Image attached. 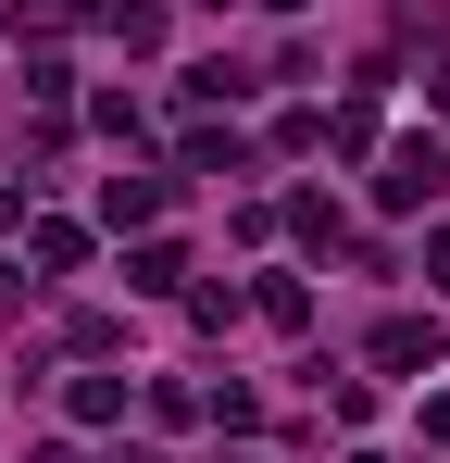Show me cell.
Segmentation results:
<instances>
[{
    "label": "cell",
    "mask_w": 450,
    "mask_h": 463,
    "mask_svg": "<svg viewBox=\"0 0 450 463\" xmlns=\"http://www.w3.org/2000/svg\"><path fill=\"white\" fill-rule=\"evenodd\" d=\"M438 188H450V151H438V138H400L388 175H375V201H388V213H413V201H438Z\"/></svg>",
    "instance_id": "1"
},
{
    "label": "cell",
    "mask_w": 450,
    "mask_h": 463,
    "mask_svg": "<svg viewBox=\"0 0 450 463\" xmlns=\"http://www.w3.org/2000/svg\"><path fill=\"white\" fill-rule=\"evenodd\" d=\"M126 288H138V301H175V288H188V250H175V238H150L138 263H126Z\"/></svg>",
    "instance_id": "3"
},
{
    "label": "cell",
    "mask_w": 450,
    "mask_h": 463,
    "mask_svg": "<svg viewBox=\"0 0 450 463\" xmlns=\"http://www.w3.org/2000/svg\"><path fill=\"white\" fill-rule=\"evenodd\" d=\"M375 364H388V376H426V364H438V313H388V326H375Z\"/></svg>",
    "instance_id": "2"
},
{
    "label": "cell",
    "mask_w": 450,
    "mask_h": 463,
    "mask_svg": "<svg viewBox=\"0 0 450 463\" xmlns=\"http://www.w3.org/2000/svg\"><path fill=\"white\" fill-rule=\"evenodd\" d=\"M63 401H75V426H113V413H126V376H75Z\"/></svg>",
    "instance_id": "7"
},
{
    "label": "cell",
    "mask_w": 450,
    "mask_h": 463,
    "mask_svg": "<svg viewBox=\"0 0 450 463\" xmlns=\"http://www.w3.org/2000/svg\"><path fill=\"white\" fill-rule=\"evenodd\" d=\"M25 250H38V276H75V263H88V238H75V226H25Z\"/></svg>",
    "instance_id": "8"
},
{
    "label": "cell",
    "mask_w": 450,
    "mask_h": 463,
    "mask_svg": "<svg viewBox=\"0 0 450 463\" xmlns=\"http://www.w3.org/2000/svg\"><path fill=\"white\" fill-rule=\"evenodd\" d=\"M100 213H113V226H150V213H163V175H100Z\"/></svg>",
    "instance_id": "4"
},
{
    "label": "cell",
    "mask_w": 450,
    "mask_h": 463,
    "mask_svg": "<svg viewBox=\"0 0 450 463\" xmlns=\"http://www.w3.org/2000/svg\"><path fill=\"white\" fill-rule=\"evenodd\" d=\"M351 463H388V451H351Z\"/></svg>",
    "instance_id": "14"
},
{
    "label": "cell",
    "mask_w": 450,
    "mask_h": 463,
    "mask_svg": "<svg viewBox=\"0 0 450 463\" xmlns=\"http://www.w3.org/2000/svg\"><path fill=\"white\" fill-rule=\"evenodd\" d=\"M75 25V0H13V38H63Z\"/></svg>",
    "instance_id": "10"
},
{
    "label": "cell",
    "mask_w": 450,
    "mask_h": 463,
    "mask_svg": "<svg viewBox=\"0 0 450 463\" xmlns=\"http://www.w3.org/2000/svg\"><path fill=\"white\" fill-rule=\"evenodd\" d=\"M426 288H450V226H438V238H426Z\"/></svg>",
    "instance_id": "11"
},
{
    "label": "cell",
    "mask_w": 450,
    "mask_h": 463,
    "mask_svg": "<svg viewBox=\"0 0 450 463\" xmlns=\"http://www.w3.org/2000/svg\"><path fill=\"white\" fill-rule=\"evenodd\" d=\"M201 13H225V0H201Z\"/></svg>",
    "instance_id": "15"
},
{
    "label": "cell",
    "mask_w": 450,
    "mask_h": 463,
    "mask_svg": "<svg viewBox=\"0 0 450 463\" xmlns=\"http://www.w3.org/2000/svg\"><path fill=\"white\" fill-rule=\"evenodd\" d=\"M100 25H113L126 51H150V38H163V0H100Z\"/></svg>",
    "instance_id": "6"
},
{
    "label": "cell",
    "mask_w": 450,
    "mask_h": 463,
    "mask_svg": "<svg viewBox=\"0 0 450 463\" xmlns=\"http://www.w3.org/2000/svg\"><path fill=\"white\" fill-rule=\"evenodd\" d=\"M126 463H150V451H126Z\"/></svg>",
    "instance_id": "16"
},
{
    "label": "cell",
    "mask_w": 450,
    "mask_h": 463,
    "mask_svg": "<svg viewBox=\"0 0 450 463\" xmlns=\"http://www.w3.org/2000/svg\"><path fill=\"white\" fill-rule=\"evenodd\" d=\"M225 463H263V451H225Z\"/></svg>",
    "instance_id": "13"
},
{
    "label": "cell",
    "mask_w": 450,
    "mask_h": 463,
    "mask_svg": "<svg viewBox=\"0 0 450 463\" xmlns=\"http://www.w3.org/2000/svg\"><path fill=\"white\" fill-rule=\"evenodd\" d=\"M426 439H438V451H450V388H438V401H426Z\"/></svg>",
    "instance_id": "12"
},
{
    "label": "cell",
    "mask_w": 450,
    "mask_h": 463,
    "mask_svg": "<svg viewBox=\"0 0 450 463\" xmlns=\"http://www.w3.org/2000/svg\"><path fill=\"white\" fill-rule=\"evenodd\" d=\"M188 175H250V138H225V126H201V138H188Z\"/></svg>",
    "instance_id": "5"
},
{
    "label": "cell",
    "mask_w": 450,
    "mask_h": 463,
    "mask_svg": "<svg viewBox=\"0 0 450 463\" xmlns=\"http://www.w3.org/2000/svg\"><path fill=\"white\" fill-rule=\"evenodd\" d=\"M25 100H51V113L75 100V63H63V51H38V63H25Z\"/></svg>",
    "instance_id": "9"
}]
</instances>
